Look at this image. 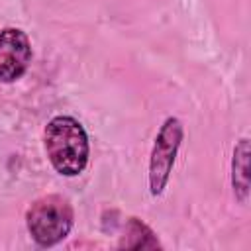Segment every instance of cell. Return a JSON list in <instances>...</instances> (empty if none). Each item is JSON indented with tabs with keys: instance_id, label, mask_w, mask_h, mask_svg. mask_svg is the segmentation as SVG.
Returning a JSON list of instances; mask_svg holds the SVG:
<instances>
[{
	"instance_id": "cell-2",
	"label": "cell",
	"mask_w": 251,
	"mask_h": 251,
	"mask_svg": "<svg viewBox=\"0 0 251 251\" xmlns=\"http://www.w3.org/2000/svg\"><path fill=\"white\" fill-rule=\"evenodd\" d=\"M75 224V212L67 198L47 194L31 202L25 212V226L39 247H53L61 243Z\"/></svg>"
},
{
	"instance_id": "cell-6",
	"label": "cell",
	"mask_w": 251,
	"mask_h": 251,
	"mask_svg": "<svg viewBox=\"0 0 251 251\" xmlns=\"http://www.w3.org/2000/svg\"><path fill=\"white\" fill-rule=\"evenodd\" d=\"M118 247L126 249H161V243L155 235V231L141 222L139 218H129L126 224L124 237L120 239Z\"/></svg>"
},
{
	"instance_id": "cell-3",
	"label": "cell",
	"mask_w": 251,
	"mask_h": 251,
	"mask_svg": "<svg viewBox=\"0 0 251 251\" xmlns=\"http://www.w3.org/2000/svg\"><path fill=\"white\" fill-rule=\"evenodd\" d=\"M182 135H184V127L178 118L171 116L163 122L149 157V188L153 196L163 194L169 182L178 147L182 143Z\"/></svg>"
},
{
	"instance_id": "cell-4",
	"label": "cell",
	"mask_w": 251,
	"mask_h": 251,
	"mask_svg": "<svg viewBox=\"0 0 251 251\" xmlns=\"http://www.w3.org/2000/svg\"><path fill=\"white\" fill-rule=\"evenodd\" d=\"M31 63L29 37L18 27L0 29V82H14L24 76Z\"/></svg>"
},
{
	"instance_id": "cell-5",
	"label": "cell",
	"mask_w": 251,
	"mask_h": 251,
	"mask_svg": "<svg viewBox=\"0 0 251 251\" xmlns=\"http://www.w3.org/2000/svg\"><path fill=\"white\" fill-rule=\"evenodd\" d=\"M231 186L239 202H245L249 196V139L241 137L233 149L231 159Z\"/></svg>"
},
{
	"instance_id": "cell-1",
	"label": "cell",
	"mask_w": 251,
	"mask_h": 251,
	"mask_svg": "<svg viewBox=\"0 0 251 251\" xmlns=\"http://www.w3.org/2000/svg\"><path fill=\"white\" fill-rule=\"evenodd\" d=\"M45 153L51 167L63 176H76L86 169L90 145L88 135L73 116H55L43 131Z\"/></svg>"
}]
</instances>
